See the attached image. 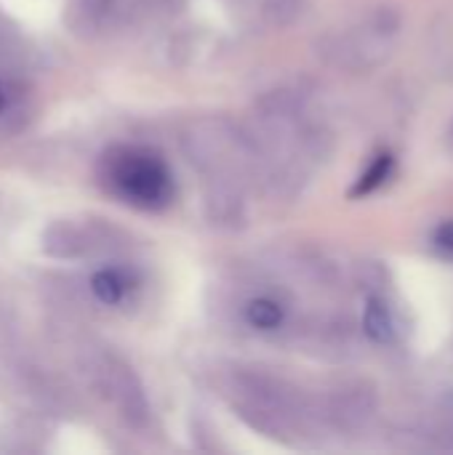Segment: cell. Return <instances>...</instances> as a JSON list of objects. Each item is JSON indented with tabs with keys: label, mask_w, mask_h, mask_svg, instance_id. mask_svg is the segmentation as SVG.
Listing matches in <instances>:
<instances>
[{
	"label": "cell",
	"mask_w": 453,
	"mask_h": 455,
	"mask_svg": "<svg viewBox=\"0 0 453 455\" xmlns=\"http://www.w3.org/2000/svg\"><path fill=\"white\" fill-rule=\"evenodd\" d=\"M187 160L206 179H246L256 173V152L246 128L222 115L195 117L182 131Z\"/></svg>",
	"instance_id": "cell-3"
},
{
	"label": "cell",
	"mask_w": 453,
	"mask_h": 455,
	"mask_svg": "<svg viewBox=\"0 0 453 455\" xmlns=\"http://www.w3.org/2000/svg\"><path fill=\"white\" fill-rule=\"evenodd\" d=\"M446 141H449V149L453 152V123H451V128H449V136H446Z\"/></svg>",
	"instance_id": "cell-15"
},
{
	"label": "cell",
	"mask_w": 453,
	"mask_h": 455,
	"mask_svg": "<svg viewBox=\"0 0 453 455\" xmlns=\"http://www.w3.org/2000/svg\"><path fill=\"white\" fill-rule=\"evenodd\" d=\"M125 235L104 219H59L43 229L40 248L59 261L112 256L125 248Z\"/></svg>",
	"instance_id": "cell-6"
},
{
	"label": "cell",
	"mask_w": 453,
	"mask_h": 455,
	"mask_svg": "<svg viewBox=\"0 0 453 455\" xmlns=\"http://www.w3.org/2000/svg\"><path fill=\"white\" fill-rule=\"evenodd\" d=\"M376 411H379L376 387L366 381H350L323 395L312 405V419L323 421L326 427L342 435H352V432L366 429L371 419L376 416Z\"/></svg>",
	"instance_id": "cell-7"
},
{
	"label": "cell",
	"mask_w": 453,
	"mask_h": 455,
	"mask_svg": "<svg viewBox=\"0 0 453 455\" xmlns=\"http://www.w3.org/2000/svg\"><path fill=\"white\" fill-rule=\"evenodd\" d=\"M400 27L403 16L395 5H376L358 21L323 32L315 40V53L328 67L344 72H368L392 56Z\"/></svg>",
	"instance_id": "cell-2"
},
{
	"label": "cell",
	"mask_w": 453,
	"mask_h": 455,
	"mask_svg": "<svg viewBox=\"0 0 453 455\" xmlns=\"http://www.w3.org/2000/svg\"><path fill=\"white\" fill-rule=\"evenodd\" d=\"M99 176L107 189L136 208H163L174 200L168 165L142 147H112L101 157Z\"/></svg>",
	"instance_id": "cell-4"
},
{
	"label": "cell",
	"mask_w": 453,
	"mask_h": 455,
	"mask_svg": "<svg viewBox=\"0 0 453 455\" xmlns=\"http://www.w3.org/2000/svg\"><path fill=\"white\" fill-rule=\"evenodd\" d=\"M91 293L96 296L99 304L104 307H117L128 299L131 293V280L123 269L117 267H104L99 272H93L91 277Z\"/></svg>",
	"instance_id": "cell-9"
},
{
	"label": "cell",
	"mask_w": 453,
	"mask_h": 455,
	"mask_svg": "<svg viewBox=\"0 0 453 455\" xmlns=\"http://www.w3.org/2000/svg\"><path fill=\"white\" fill-rule=\"evenodd\" d=\"M80 368L96 395L115 408V413L128 427H147L150 424V400L136 376V371L109 349H83Z\"/></svg>",
	"instance_id": "cell-5"
},
{
	"label": "cell",
	"mask_w": 453,
	"mask_h": 455,
	"mask_svg": "<svg viewBox=\"0 0 453 455\" xmlns=\"http://www.w3.org/2000/svg\"><path fill=\"white\" fill-rule=\"evenodd\" d=\"M206 216L219 229L246 224V179H206Z\"/></svg>",
	"instance_id": "cell-8"
},
{
	"label": "cell",
	"mask_w": 453,
	"mask_h": 455,
	"mask_svg": "<svg viewBox=\"0 0 453 455\" xmlns=\"http://www.w3.org/2000/svg\"><path fill=\"white\" fill-rule=\"evenodd\" d=\"M435 245H438V248H441L443 253L453 256V224H451V221L435 229Z\"/></svg>",
	"instance_id": "cell-14"
},
{
	"label": "cell",
	"mask_w": 453,
	"mask_h": 455,
	"mask_svg": "<svg viewBox=\"0 0 453 455\" xmlns=\"http://www.w3.org/2000/svg\"><path fill=\"white\" fill-rule=\"evenodd\" d=\"M392 168H395V157L390 152H382L379 157H374V163L363 171V176L352 187V197H363V195L376 192L392 176Z\"/></svg>",
	"instance_id": "cell-13"
},
{
	"label": "cell",
	"mask_w": 453,
	"mask_h": 455,
	"mask_svg": "<svg viewBox=\"0 0 453 455\" xmlns=\"http://www.w3.org/2000/svg\"><path fill=\"white\" fill-rule=\"evenodd\" d=\"M243 317L251 328L272 333L278 328H283L286 323V307L275 299V296H256L246 304Z\"/></svg>",
	"instance_id": "cell-11"
},
{
	"label": "cell",
	"mask_w": 453,
	"mask_h": 455,
	"mask_svg": "<svg viewBox=\"0 0 453 455\" xmlns=\"http://www.w3.org/2000/svg\"><path fill=\"white\" fill-rule=\"evenodd\" d=\"M307 13V0H256V19L267 29L294 27Z\"/></svg>",
	"instance_id": "cell-10"
},
{
	"label": "cell",
	"mask_w": 453,
	"mask_h": 455,
	"mask_svg": "<svg viewBox=\"0 0 453 455\" xmlns=\"http://www.w3.org/2000/svg\"><path fill=\"white\" fill-rule=\"evenodd\" d=\"M224 397L251 429L275 440H286L312 419L307 397L294 384L267 371H232L224 381Z\"/></svg>",
	"instance_id": "cell-1"
},
{
	"label": "cell",
	"mask_w": 453,
	"mask_h": 455,
	"mask_svg": "<svg viewBox=\"0 0 453 455\" xmlns=\"http://www.w3.org/2000/svg\"><path fill=\"white\" fill-rule=\"evenodd\" d=\"M363 331H366V336H368L371 341H376V344L392 341V336H395V323H392V312H390V307H387L384 299H379V296H371V299H368V307H366V312H363Z\"/></svg>",
	"instance_id": "cell-12"
}]
</instances>
